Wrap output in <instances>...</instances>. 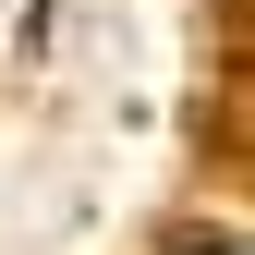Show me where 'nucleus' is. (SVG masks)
Here are the masks:
<instances>
[{
  "label": "nucleus",
  "mask_w": 255,
  "mask_h": 255,
  "mask_svg": "<svg viewBox=\"0 0 255 255\" xmlns=\"http://www.w3.org/2000/svg\"><path fill=\"white\" fill-rule=\"evenodd\" d=\"M182 255H231V243H182Z\"/></svg>",
  "instance_id": "obj_1"
}]
</instances>
